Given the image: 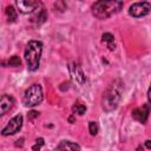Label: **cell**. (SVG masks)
Segmentation results:
<instances>
[{"label": "cell", "mask_w": 151, "mask_h": 151, "mask_svg": "<svg viewBox=\"0 0 151 151\" xmlns=\"http://www.w3.org/2000/svg\"><path fill=\"white\" fill-rule=\"evenodd\" d=\"M122 93L123 83L120 80H114L112 84H110V86L103 96V109L107 112L113 111L122 99Z\"/></svg>", "instance_id": "obj_1"}, {"label": "cell", "mask_w": 151, "mask_h": 151, "mask_svg": "<svg viewBox=\"0 0 151 151\" xmlns=\"http://www.w3.org/2000/svg\"><path fill=\"white\" fill-rule=\"evenodd\" d=\"M124 6L123 1H97L92 5V14L97 19H107L118 13Z\"/></svg>", "instance_id": "obj_2"}, {"label": "cell", "mask_w": 151, "mask_h": 151, "mask_svg": "<svg viewBox=\"0 0 151 151\" xmlns=\"http://www.w3.org/2000/svg\"><path fill=\"white\" fill-rule=\"evenodd\" d=\"M42 53V42L39 40H31L28 41L26 48H25V60L27 64V68L29 71L38 70L40 65V58Z\"/></svg>", "instance_id": "obj_3"}, {"label": "cell", "mask_w": 151, "mask_h": 151, "mask_svg": "<svg viewBox=\"0 0 151 151\" xmlns=\"http://www.w3.org/2000/svg\"><path fill=\"white\" fill-rule=\"evenodd\" d=\"M44 99V94H42V88L39 84H33L31 85L24 93L22 97V103L25 106H37L39 105Z\"/></svg>", "instance_id": "obj_4"}, {"label": "cell", "mask_w": 151, "mask_h": 151, "mask_svg": "<svg viewBox=\"0 0 151 151\" xmlns=\"http://www.w3.org/2000/svg\"><path fill=\"white\" fill-rule=\"evenodd\" d=\"M151 11V5L147 1H143V2H134L130 6L129 8V14L134 17V18H142L145 17L150 13Z\"/></svg>", "instance_id": "obj_5"}, {"label": "cell", "mask_w": 151, "mask_h": 151, "mask_svg": "<svg viewBox=\"0 0 151 151\" xmlns=\"http://www.w3.org/2000/svg\"><path fill=\"white\" fill-rule=\"evenodd\" d=\"M21 126H22V116L21 114H17L2 129L1 134L2 136H12V134H15L17 132H19V130L21 129Z\"/></svg>", "instance_id": "obj_6"}, {"label": "cell", "mask_w": 151, "mask_h": 151, "mask_svg": "<svg viewBox=\"0 0 151 151\" xmlns=\"http://www.w3.org/2000/svg\"><path fill=\"white\" fill-rule=\"evenodd\" d=\"M15 6L18 7L19 12H21L22 14H28V13H33L38 7L41 6V4L35 0H18L15 1Z\"/></svg>", "instance_id": "obj_7"}, {"label": "cell", "mask_w": 151, "mask_h": 151, "mask_svg": "<svg viewBox=\"0 0 151 151\" xmlns=\"http://www.w3.org/2000/svg\"><path fill=\"white\" fill-rule=\"evenodd\" d=\"M68 71H70V74H71V78L73 79V81H76L77 84L81 85L85 83V76H84V72L80 67V65L78 63H72L70 64L68 66Z\"/></svg>", "instance_id": "obj_8"}, {"label": "cell", "mask_w": 151, "mask_h": 151, "mask_svg": "<svg viewBox=\"0 0 151 151\" xmlns=\"http://www.w3.org/2000/svg\"><path fill=\"white\" fill-rule=\"evenodd\" d=\"M149 112H150L149 104H144L142 107H137L132 111V118L142 124H145L149 118Z\"/></svg>", "instance_id": "obj_9"}, {"label": "cell", "mask_w": 151, "mask_h": 151, "mask_svg": "<svg viewBox=\"0 0 151 151\" xmlns=\"http://www.w3.org/2000/svg\"><path fill=\"white\" fill-rule=\"evenodd\" d=\"M14 105V98L9 94H4L0 97V117L6 114Z\"/></svg>", "instance_id": "obj_10"}, {"label": "cell", "mask_w": 151, "mask_h": 151, "mask_svg": "<svg viewBox=\"0 0 151 151\" xmlns=\"http://www.w3.org/2000/svg\"><path fill=\"white\" fill-rule=\"evenodd\" d=\"M33 13H34V15L31 18V21H32L33 24H35V25H41V24H44V22L46 21V19H47V12H46V9H45L42 6L38 7Z\"/></svg>", "instance_id": "obj_11"}, {"label": "cell", "mask_w": 151, "mask_h": 151, "mask_svg": "<svg viewBox=\"0 0 151 151\" xmlns=\"http://www.w3.org/2000/svg\"><path fill=\"white\" fill-rule=\"evenodd\" d=\"M57 151H80V146L71 140H61L57 146Z\"/></svg>", "instance_id": "obj_12"}, {"label": "cell", "mask_w": 151, "mask_h": 151, "mask_svg": "<svg viewBox=\"0 0 151 151\" xmlns=\"http://www.w3.org/2000/svg\"><path fill=\"white\" fill-rule=\"evenodd\" d=\"M101 42L105 44V46L110 50L113 51L116 48V42H114V37L111 33H104L101 35Z\"/></svg>", "instance_id": "obj_13"}, {"label": "cell", "mask_w": 151, "mask_h": 151, "mask_svg": "<svg viewBox=\"0 0 151 151\" xmlns=\"http://www.w3.org/2000/svg\"><path fill=\"white\" fill-rule=\"evenodd\" d=\"M6 17H7V21L8 22H14L17 20V17H18L17 9L12 5H9V6L6 7Z\"/></svg>", "instance_id": "obj_14"}, {"label": "cell", "mask_w": 151, "mask_h": 151, "mask_svg": "<svg viewBox=\"0 0 151 151\" xmlns=\"http://www.w3.org/2000/svg\"><path fill=\"white\" fill-rule=\"evenodd\" d=\"M72 110H73V112H76V113H78V114H84L85 113V111H86V106L83 104V103H80V101H76L74 104H73V106H72Z\"/></svg>", "instance_id": "obj_15"}, {"label": "cell", "mask_w": 151, "mask_h": 151, "mask_svg": "<svg viewBox=\"0 0 151 151\" xmlns=\"http://www.w3.org/2000/svg\"><path fill=\"white\" fill-rule=\"evenodd\" d=\"M7 64H8V66L17 67V66H20L21 60H20V58H19L18 55H12V57L9 58V60L7 61Z\"/></svg>", "instance_id": "obj_16"}, {"label": "cell", "mask_w": 151, "mask_h": 151, "mask_svg": "<svg viewBox=\"0 0 151 151\" xmlns=\"http://www.w3.org/2000/svg\"><path fill=\"white\" fill-rule=\"evenodd\" d=\"M88 130H90V133L92 136H96L98 133V125L96 122H90L88 123Z\"/></svg>", "instance_id": "obj_17"}, {"label": "cell", "mask_w": 151, "mask_h": 151, "mask_svg": "<svg viewBox=\"0 0 151 151\" xmlns=\"http://www.w3.org/2000/svg\"><path fill=\"white\" fill-rule=\"evenodd\" d=\"M35 142H37V143L32 146V150H33V151H40L41 146L44 145V138H38Z\"/></svg>", "instance_id": "obj_18"}, {"label": "cell", "mask_w": 151, "mask_h": 151, "mask_svg": "<svg viewBox=\"0 0 151 151\" xmlns=\"http://www.w3.org/2000/svg\"><path fill=\"white\" fill-rule=\"evenodd\" d=\"M54 7H55V8H58V7H59V8H60L59 11H64V9H66V7H67V6H66V4H65V2H63V1H58V2H55V4H54Z\"/></svg>", "instance_id": "obj_19"}, {"label": "cell", "mask_w": 151, "mask_h": 151, "mask_svg": "<svg viewBox=\"0 0 151 151\" xmlns=\"http://www.w3.org/2000/svg\"><path fill=\"white\" fill-rule=\"evenodd\" d=\"M38 116H39V112H37V111H31V112H28V119H29L31 122H33L34 118L38 117Z\"/></svg>", "instance_id": "obj_20"}, {"label": "cell", "mask_w": 151, "mask_h": 151, "mask_svg": "<svg viewBox=\"0 0 151 151\" xmlns=\"http://www.w3.org/2000/svg\"><path fill=\"white\" fill-rule=\"evenodd\" d=\"M145 146H146L147 149H150V147H151V143H150V140H146V143H145Z\"/></svg>", "instance_id": "obj_21"}]
</instances>
